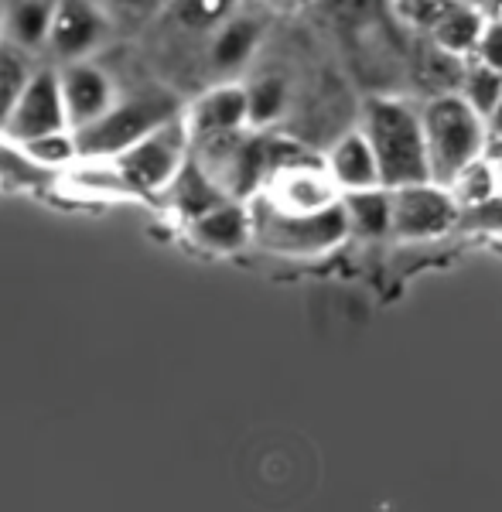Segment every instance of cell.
<instances>
[{
  "label": "cell",
  "instance_id": "cell-1",
  "mask_svg": "<svg viewBox=\"0 0 502 512\" xmlns=\"http://www.w3.org/2000/svg\"><path fill=\"white\" fill-rule=\"evenodd\" d=\"M362 137L376 158L383 188H403L431 181L421 127V106L397 96H373L362 106Z\"/></svg>",
  "mask_w": 502,
  "mask_h": 512
},
{
  "label": "cell",
  "instance_id": "cell-2",
  "mask_svg": "<svg viewBox=\"0 0 502 512\" xmlns=\"http://www.w3.org/2000/svg\"><path fill=\"white\" fill-rule=\"evenodd\" d=\"M345 236H349V226H345L342 202L311 212H291L277 209L263 195L250 198V239L270 253L318 256L345 243Z\"/></svg>",
  "mask_w": 502,
  "mask_h": 512
},
{
  "label": "cell",
  "instance_id": "cell-3",
  "mask_svg": "<svg viewBox=\"0 0 502 512\" xmlns=\"http://www.w3.org/2000/svg\"><path fill=\"white\" fill-rule=\"evenodd\" d=\"M421 127L427 168H431V181L438 185H448L468 161L482 158L485 123L458 93L427 96V103L421 106Z\"/></svg>",
  "mask_w": 502,
  "mask_h": 512
},
{
  "label": "cell",
  "instance_id": "cell-4",
  "mask_svg": "<svg viewBox=\"0 0 502 512\" xmlns=\"http://www.w3.org/2000/svg\"><path fill=\"white\" fill-rule=\"evenodd\" d=\"M181 117V103L164 89H134L130 96H117L103 117H96L86 127L72 130L76 134L79 158H113L134 140L151 134L164 120Z\"/></svg>",
  "mask_w": 502,
  "mask_h": 512
},
{
  "label": "cell",
  "instance_id": "cell-5",
  "mask_svg": "<svg viewBox=\"0 0 502 512\" xmlns=\"http://www.w3.org/2000/svg\"><path fill=\"white\" fill-rule=\"evenodd\" d=\"M188 151H192V137H188L185 117H171L161 127H154L151 134L123 147L120 154H113V164L137 198H151L168 188V181L185 164Z\"/></svg>",
  "mask_w": 502,
  "mask_h": 512
},
{
  "label": "cell",
  "instance_id": "cell-6",
  "mask_svg": "<svg viewBox=\"0 0 502 512\" xmlns=\"http://www.w3.org/2000/svg\"><path fill=\"white\" fill-rule=\"evenodd\" d=\"M458 202L438 181H417V185L390 188V236L421 243L455 233Z\"/></svg>",
  "mask_w": 502,
  "mask_h": 512
},
{
  "label": "cell",
  "instance_id": "cell-7",
  "mask_svg": "<svg viewBox=\"0 0 502 512\" xmlns=\"http://www.w3.org/2000/svg\"><path fill=\"white\" fill-rule=\"evenodd\" d=\"M52 130H69L62 93H59V72L38 69L31 72L28 82L21 86L18 99H14L11 113L4 120V134L24 144V140L52 134Z\"/></svg>",
  "mask_w": 502,
  "mask_h": 512
},
{
  "label": "cell",
  "instance_id": "cell-8",
  "mask_svg": "<svg viewBox=\"0 0 502 512\" xmlns=\"http://www.w3.org/2000/svg\"><path fill=\"white\" fill-rule=\"evenodd\" d=\"M59 93H62L69 130H79L110 110V103L117 99V86H113V79L106 76L100 65L86 59H72L59 72Z\"/></svg>",
  "mask_w": 502,
  "mask_h": 512
},
{
  "label": "cell",
  "instance_id": "cell-9",
  "mask_svg": "<svg viewBox=\"0 0 502 512\" xmlns=\"http://www.w3.org/2000/svg\"><path fill=\"white\" fill-rule=\"evenodd\" d=\"M106 38V18L93 0H55L45 48H52L62 62L86 59Z\"/></svg>",
  "mask_w": 502,
  "mask_h": 512
},
{
  "label": "cell",
  "instance_id": "cell-10",
  "mask_svg": "<svg viewBox=\"0 0 502 512\" xmlns=\"http://www.w3.org/2000/svg\"><path fill=\"white\" fill-rule=\"evenodd\" d=\"M181 117H185L192 140L250 127L246 123V86H240V82H219V86H212L209 93L195 99L188 110H181Z\"/></svg>",
  "mask_w": 502,
  "mask_h": 512
},
{
  "label": "cell",
  "instance_id": "cell-11",
  "mask_svg": "<svg viewBox=\"0 0 502 512\" xmlns=\"http://www.w3.org/2000/svg\"><path fill=\"white\" fill-rule=\"evenodd\" d=\"M188 233L209 253H236L250 243V205L240 198H222L209 212L188 222Z\"/></svg>",
  "mask_w": 502,
  "mask_h": 512
},
{
  "label": "cell",
  "instance_id": "cell-12",
  "mask_svg": "<svg viewBox=\"0 0 502 512\" xmlns=\"http://www.w3.org/2000/svg\"><path fill=\"white\" fill-rule=\"evenodd\" d=\"M328 178L335 181L339 192H356V188H373L380 185V171H376V158L369 151V140L362 137V130H352L335 140V147L325 158Z\"/></svg>",
  "mask_w": 502,
  "mask_h": 512
},
{
  "label": "cell",
  "instance_id": "cell-13",
  "mask_svg": "<svg viewBox=\"0 0 502 512\" xmlns=\"http://www.w3.org/2000/svg\"><path fill=\"white\" fill-rule=\"evenodd\" d=\"M482 24H485V11L475 0H444V7L434 14V21L424 31L444 52H455L468 59L475 41H479Z\"/></svg>",
  "mask_w": 502,
  "mask_h": 512
},
{
  "label": "cell",
  "instance_id": "cell-14",
  "mask_svg": "<svg viewBox=\"0 0 502 512\" xmlns=\"http://www.w3.org/2000/svg\"><path fill=\"white\" fill-rule=\"evenodd\" d=\"M164 195H168L171 209L178 212L185 222H192L195 216H202V212H209L212 205H219L222 198V188L212 181L205 171L199 168V161L188 154L185 164L178 168V175L168 181V188H164Z\"/></svg>",
  "mask_w": 502,
  "mask_h": 512
},
{
  "label": "cell",
  "instance_id": "cell-15",
  "mask_svg": "<svg viewBox=\"0 0 502 512\" xmlns=\"http://www.w3.org/2000/svg\"><path fill=\"white\" fill-rule=\"evenodd\" d=\"M345 226L349 236L359 239H380L390 236V188H356V192H339Z\"/></svg>",
  "mask_w": 502,
  "mask_h": 512
},
{
  "label": "cell",
  "instance_id": "cell-16",
  "mask_svg": "<svg viewBox=\"0 0 502 512\" xmlns=\"http://www.w3.org/2000/svg\"><path fill=\"white\" fill-rule=\"evenodd\" d=\"M0 11H4V38L11 45L28 55L45 48L55 0H0Z\"/></svg>",
  "mask_w": 502,
  "mask_h": 512
},
{
  "label": "cell",
  "instance_id": "cell-17",
  "mask_svg": "<svg viewBox=\"0 0 502 512\" xmlns=\"http://www.w3.org/2000/svg\"><path fill=\"white\" fill-rule=\"evenodd\" d=\"M260 45V21L257 18H229L222 28L216 31L209 45V62L216 72H240L246 62L253 59Z\"/></svg>",
  "mask_w": 502,
  "mask_h": 512
},
{
  "label": "cell",
  "instance_id": "cell-18",
  "mask_svg": "<svg viewBox=\"0 0 502 512\" xmlns=\"http://www.w3.org/2000/svg\"><path fill=\"white\" fill-rule=\"evenodd\" d=\"M462 72H465V55L444 52V48L434 45L431 38L424 41L421 52H417V59H414V82L427 96L458 93Z\"/></svg>",
  "mask_w": 502,
  "mask_h": 512
},
{
  "label": "cell",
  "instance_id": "cell-19",
  "mask_svg": "<svg viewBox=\"0 0 502 512\" xmlns=\"http://www.w3.org/2000/svg\"><path fill=\"white\" fill-rule=\"evenodd\" d=\"M458 96H462L479 117H485V113L496 106V99L502 96V72L468 55L462 82H458Z\"/></svg>",
  "mask_w": 502,
  "mask_h": 512
},
{
  "label": "cell",
  "instance_id": "cell-20",
  "mask_svg": "<svg viewBox=\"0 0 502 512\" xmlns=\"http://www.w3.org/2000/svg\"><path fill=\"white\" fill-rule=\"evenodd\" d=\"M287 110V82L281 76H260L246 86V123L270 127Z\"/></svg>",
  "mask_w": 502,
  "mask_h": 512
},
{
  "label": "cell",
  "instance_id": "cell-21",
  "mask_svg": "<svg viewBox=\"0 0 502 512\" xmlns=\"http://www.w3.org/2000/svg\"><path fill=\"white\" fill-rule=\"evenodd\" d=\"M24 154L45 171H65L69 164L79 161V147H76V134L72 130H52V134H41L24 140Z\"/></svg>",
  "mask_w": 502,
  "mask_h": 512
},
{
  "label": "cell",
  "instance_id": "cell-22",
  "mask_svg": "<svg viewBox=\"0 0 502 512\" xmlns=\"http://www.w3.org/2000/svg\"><path fill=\"white\" fill-rule=\"evenodd\" d=\"M444 188H448L451 198L458 202V209H465V205H475V202H482V198L499 192V188H496V168H492V161L482 154V158L468 161L465 168L458 171V175L451 178Z\"/></svg>",
  "mask_w": 502,
  "mask_h": 512
},
{
  "label": "cell",
  "instance_id": "cell-23",
  "mask_svg": "<svg viewBox=\"0 0 502 512\" xmlns=\"http://www.w3.org/2000/svg\"><path fill=\"white\" fill-rule=\"evenodd\" d=\"M28 76H31L28 52H21V48L11 45L7 38H0V130H4L7 113H11L14 99H18Z\"/></svg>",
  "mask_w": 502,
  "mask_h": 512
},
{
  "label": "cell",
  "instance_id": "cell-24",
  "mask_svg": "<svg viewBox=\"0 0 502 512\" xmlns=\"http://www.w3.org/2000/svg\"><path fill=\"white\" fill-rule=\"evenodd\" d=\"M52 178V171L38 168L35 161L24 154V147L18 140H11L0 130V185H41V181Z\"/></svg>",
  "mask_w": 502,
  "mask_h": 512
},
{
  "label": "cell",
  "instance_id": "cell-25",
  "mask_svg": "<svg viewBox=\"0 0 502 512\" xmlns=\"http://www.w3.org/2000/svg\"><path fill=\"white\" fill-rule=\"evenodd\" d=\"M458 233H482V236H492L499 233L502 236V195H489L475 205H465L458 209V222H455Z\"/></svg>",
  "mask_w": 502,
  "mask_h": 512
},
{
  "label": "cell",
  "instance_id": "cell-26",
  "mask_svg": "<svg viewBox=\"0 0 502 512\" xmlns=\"http://www.w3.org/2000/svg\"><path fill=\"white\" fill-rule=\"evenodd\" d=\"M472 59H479L502 72V18H485L479 41L472 48Z\"/></svg>",
  "mask_w": 502,
  "mask_h": 512
},
{
  "label": "cell",
  "instance_id": "cell-27",
  "mask_svg": "<svg viewBox=\"0 0 502 512\" xmlns=\"http://www.w3.org/2000/svg\"><path fill=\"white\" fill-rule=\"evenodd\" d=\"M482 123H485V140H502V96L496 99V106L482 117Z\"/></svg>",
  "mask_w": 502,
  "mask_h": 512
},
{
  "label": "cell",
  "instance_id": "cell-28",
  "mask_svg": "<svg viewBox=\"0 0 502 512\" xmlns=\"http://www.w3.org/2000/svg\"><path fill=\"white\" fill-rule=\"evenodd\" d=\"M485 158L492 161V168H496V188L502 195V140H485Z\"/></svg>",
  "mask_w": 502,
  "mask_h": 512
},
{
  "label": "cell",
  "instance_id": "cell-29",
  "mask_svg": "<svg viewBox=\"0 0 502 512\" xmlns=\"http://www.w3.org/2000/svg\"><path fill=\"white\" fill-rule=\"evenodd\" d=\"M328 4H332V11L339 14V18H352V14L366 11L369 0H328Z\"/></svg>",
  "mask_w": 502,
  "mask_h": 512
},
{
  "label": "cell",
  "instance_id": "cell-30",
  "mask_svg": "<svg viewBox=\"0 0 502 512\" xmlns=\"http://www.w3.org/2000/svg\"><path fill=\"white\" fill-rule=\"evenodd\" d=\"M485 11V18H502V0H475Z\"/></svg>",
  "mask_w": 502,
  "mask_h": 512
},
{
  "label": "cell",
  "instance_id": "cell-31",
  "mask_svg": "<svg viewBox=\"0 0 502 512\" xmlns=\"http://www.w3.org/2000/svg\"><path fill=\"white\" fill-rule=\"evenodd\" d=\"M120 4H130V7H151V4H158V0H120Z\"/></svg>",
  "mask_w": 502,
  "mask_h": 512
},
{
  "label": "cell",
  "instance_id": "cell-32",
  "mask_svg": "<svg viewBox=\"0 0 502 512\" xmlns=\"http://www.w3.org/2000/svg\"><path fill=\"white\" fill-rule=\"evenodd\" d=\"M0 38H4V11H0Z\"/></svg>",
  "mask_w": 502,
  "mask_h": 512
},
{
  "label": "cell",
  "instance_id": "cell-33",
  "mask_svg": "<svg viewBox=\"0 0 502 512\" xmlns=\"http://www.w3.org/2000/svg\"><path fill=\"white\" fill-rule=\"evenodd\" d=\"M277 4H287V0H277Z\"/></svg>",
  "mask_w": 502,
  "mask_h": 512
}]
</instances>
